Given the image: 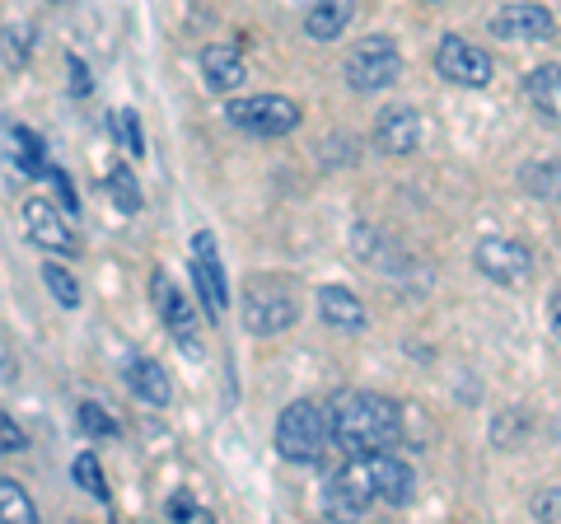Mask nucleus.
<instances>
[{
    "mask_svg": "<svg viewBox=\"0 0 561 524\" xmlns=\"http://www.w3.org/2000/svg\"><path fill=\"white\" fill-rule=\"evenodd\" d=\"M43 282H47L51 295H57L61 309H80V282L61 267V262H43Z\"/></svg>",
    "mask_w": 561,
    "mask_h": 524,
    "instance_id": "nucleus-24",
    "label": "nucleus"
},
{
    "mask_svg": "<svg viewBox=\"0 0 561 524\" xmlns=\"http://www.w3.org/2000/svg\"><path fill=\"white\" fill-rule=\"evenodd\" d=\"M300 319V305H295V295L272 282V276H257L243 291V328H249L253 338H276L286 333V328Z\"/></svg>",
    "mask_w": 561,
    "mask_h": 524,
    "instance_id": "nucleus-3",
    "label": "nucleus"
},
{
    "mask_svg": "<svg viewBox=\"0 0 561 524\" xmlns=\"http://www.w3.org/2000/svg\"><path fill=\"white\" fill-rule=\"evenodd\" d=\"M548 323H552V333H557V342H561V291L548 300Z\"/></svg>",
    "mask_w": 561,
    "mask_h": 524,
    "instance_id": "nucleus-33",
    "label": "nucleus"
},
{
    "mask_svg": "<svg viewBox=\"0 0 561 524\" xmlns=\"http://www.w3.org/2000/svg\"><path fill=\"white\" fill-rule=\"evenodd\" d=\"M47 179L57 183L61 212H66V216H76V212H80V197H76V187H70V173H66V169H57V164H47Z\"/></svg>",
    "mask_w": 561,
    "mask_h": 524,
    "instance_id": "nucleus-28",
    "label": "nucleus"
},
{
    "mask_svg": "<svg viewBox=\"0 0 561 524\" xmlns=\"http://www.w3.org/2000/svg\"><path fill=\"white\" fill-rule=\"evenodd\" d=\"M365 474H370L375 501H383V505H408L412 492H416L412 464H408V459H398V454H389V449L365 454Z\"/></svg>",
    "mask_w": 561,
    "mask_h": 524,
    "instance_id": "nucleus-11",
    "label": "nucleus"
},
{
    "mask_svg": "<svg viewBox=\"0 0 561 524\" xmlns=\"http://www.w3.org/2000/svg\"><path fill=\"white\" fill-rule=\"evenodd\" d=\"M519 183L538 202H561V164L557 160H529L519 169Z\"/></svg>",
    "mask_w": 561,
    "mask_h": 524,
    "instance_id": "nucleus-19",
    "label": "nucleus"
},
{
    "mask_svg": "<svg viewBox=\"0 0 561 524\" xmlns=\"http://www.w3.org/2000/svg\"><path fill=\"white\" fill-rule=\"evenodd\" d=\"M169 515H173V520H183V524H206V520H210L192 497H173V501H169Z\"/></svg>",
    "mask_w": 561,
    "mask_h": 524,
    "instance_id": "nucleus-31",
    "label": "nucleus"
},
{
    "mask_svg": "<svg viewBox=\"0 0 561 524\" xmlns=\"http://www.w3.org/2000/svg\"><path fill=\"white\" fill-rule=\"evenodd\" d=\"M243 52L239 47H206L202 52V80H206V90H216V94H230L243 84Z\"/></svg>",
    "mask_w": 561,
    "mask_h": 524,
    "instance_id": "nucleus-17",
    "label": "nucleus"
},
{
    "mask_svg": "<svg viewBox=\"0 0 561 524\" xmlns=\"http://www.w3.org/2000/svg\"><path fill=\"white\" fill-rule=\"evenodd\" d=\"M51 5H76V0H51Z\"/></svg>",
    "mask_w": 561,
    "mask_h": 524,
    "instance_id": "nucleus-34",
    "label": "nucleus"
},
{
    "mask_svg": "<svg viewBox=\"0 0 561 524\" xmlns=\"http://www.w3.org/2000/svg\"><path fill=\"white\" fill-rule=\"evenodd\" d=\"M529 94L542 113H561V66H538V71L529 76Z\"/></svg>",
    "mask_w": 561,
    "mask_h": 524,
    "instance_id": "nucleus-21",
    "label": "nucleus"
},
{
    "mask_svg": "<svg viewBox=\"0 0 561 524\" xmlns=\"http://www.w3.org/2000/svg\"><path fill=\"white\" fill-rule=\"evenodd\" d=\"M0 520L5 524H33L38 520V505H33V497L14 478H0Z\"/></svg>",
    "mask_w": 561,
    "mask_h": 524,
    "instance_id": "nucleus-20",
    "label": "nucleus"
},
{
    "mask_svg": "<svg viewBox=\"0 0 561 524\" xmlns=\"http://www.w3.org/2000/svg\"><path fill=\"white\" fill-rule=\"evenodd\" d=\"M24 230H28V239L38 243L43 253H57V258L80 253V239H76V230H70L66 212H57V206L43 202V197L24 202Z\"/></svg>",
    "mask_w": 561,
    "mask_h": 524,
    "instance_id": "nucleus-9",
    "label": "nucleus"
},
{
    "mask_svg": "<svg viewBox=\"0 0 561 524\" xmlns=\"http://www.w3.org/2000/svg\"><path fill=\"white\" fill-rule=\"evenodd\" d=\"M14 164H20L24 173H47V146H43V136L38 132H28V127H14Z\"/></svg>",
    "mask_w": 561,
    "mask_h": 524,
    "instance_id": "nucleus-22",
    "label": "nucleus"
},
{
    "mask_svg": "<svg viewBox=\"0 0 561 524\" xmlns=\"http://www.w3.org/2000/svg\"><path fill=\"white\" fill-rule=\"evenodd\" d=\"M80 431L84 435H99V441H113V435H117V422H113V417L108 412H103L99 403H80Z\"/></svg>",
    "mask_w": 561,
    "mask_h": 524,
    "instance_id": "nucleus-27",
    "label": "nucleus"
},
{
    "mask_svg": "<svg viewBox=\"0 0 561 524\" xmlns=\"http://www.w3.org/2000/svg\"><path fill=\"white\" fill-rule=\"evenodd\" d=\"M28 29H20V24H14V29H5V61L10 66H24L28 61Z\"/></svg>",
    "mask_w": 561,
    "mask_h": 524,
    "instance_id": "nucleus-29",
    "label": "nucleus"
},
{
    "mask_svg": "<svg viewBox=\"0 0 561 524\" xmlns=\"http://www.w3.org/2000/svg\"><path fill=\"white\" fill-rule=\"evenodd\" d=\"M28 449V435L20 431V422H10L5 412H0V454H20Z\"/></svg>",
    "mask_w": 561,
    "mask_h": 524,
    "instance_id": "nucleus-30",
    "label": "nucleus"
},
{
    "mask_svg": "<svg viewBox=\"0 0 561 524\" xmlns=\"http://www.w3.org/2000/svg\"><path fill=\"white\" fill-rule=\"evenodd\" d=\"M491 33L511 38V43H548V38H557V20H552V10H542V5H505L491 14Z\"/></svg>",
    "mask_w": 561,
    "mask_h": 524,
    "instance_id": "nucleus-13",
    "label": "nucleus"
},
{
    "mask_svg": "<svg viewBox=\"0 0 561 524\" xmlns=\"http://www.w3.org/2000/svg\"><path fill=\"white\" fill-rule=\"evenodd\" d=\"M375 146L383 155H412L421 146V117L412 103H393V109H383L379 122H375Z\"/></svg>",
    "mask_w": 561,
    "mask_h": 524,
    "instance_id": "nucleus-14",
    "label": "nucleus"
},
{
    "mask_svg": "<svg viewBox=\"0 0 561 524\" xmlns=\"http://www.w3.org/2000/svg\"><path fill=\"white\" fill-rule=\"evenodd\" d=\"M108 197H113V206L122 216H136L140 212V187H136V173L127 169V164H117V169H108Z\"/></svg>",
    "mask_w": 561,
    "mask_h": 524,
    "instance_id": "nucleus-23",
    "label": "nucleus"
},
{
    "mask_svg": "<svg viewBox=\"0 0 561 524\" xmlns=\"http://www.w3.org/2000/svg\"><path fill=\"white\" fill-rule=\"evenodd\" d=\"M66 66H70V90H76V94H90V71H84V61H80V57H66Z\"/></svg>",
    "mask_w": 561,
    "mask_h": 524,
    "instance_id": "nucleus-32",
    "label": "nucleus"
},
{
    "mask_svg": "<svg viewBox=\"0 0 561 524\" xmlns=\"http://www.w3.org/2000/svg\"><path fill=\"white\" fill-rule=\"evenodd\" d=\"M122 379H127V389L140 398V403H150V408H169L173 403V379H169V371L160 361L131 356L127 371H122Z\"/></svg>",
    "mask_w": 561,
    "mask_h": 524,
    "instance_id": "nucleus-15",
    "label": "nucleus"
},
{
    "mask_svg": "<svg viewBox=\"0 0 561 524\" xmlns=\"http://www.w3.org/2000/svg\"><path fill=\"white\" fill-rule=\"evenodd\" d=\"M398 441H402V408L393 398L351 389L332 403V445H342L346 454H375Z\"/></svg>",
    "mask_w": 561,
    "mask_h": 524,
    "instance_id": "nucleus-1",
    "label": "nucleus"
},
{
    "mask_svg": "<svg viewBox=\"0 0 561 524\" xmlns=\"http://www.w3.org/2000/svg\"><path fill=\"white\" fill-rule=\"evenodd\" d=\"M225 117H230V127L249 136H286L300 127V103L286 94H249L225 103Z\"/></svg>",
    "mask_w": 561,
    "mask_h": 524,
    "instance_id": "nucleus-4",
    "label": "nucleus"
},
{
    "mask_svg": "<svg viewBox=\"0 0 561 524\" xmlns=\"http://www.w3.org/2000/svg\"><path fill=\"white\" fill-rule=\"evenodd\" d=\"M70 478H76L84 492L90 497H99V501H108V482H103V468H99V459L94 454H80L76 464H70Z\"/></svg>",
    "mask_w": 561,
    "mask_h": 524,
    "instance_id": "nucleus-25",
    "label": "nucleus"
},
{
    "mask_svg": "<svg viewBox=\"0 0 561 524\" xmlns=\"http://www.w3.org/2000/svg\"><path fill=\"white\" fill-rule=\"evenodd\" d=\"M323 505L332 520H356L375 505V487H370V474H365V454H351V464L337 468L323 492Z\"/></svg>",
    "mask_w": 561,
    "mask_h": 524,
    "instance_id": "nucleus-7",
    "label": "nucleus"
},
{
    "mask_svg": "<svg viewBox=\"0 0 561 524\" xmlns=\"http://www.w3.org/2000/svg\"><path fill=\"white\" fill-rule=\"evenodd\" d=\"M398 71H402V57H398V47H393V38H360L356 43V52L346 57V84L356 94H375V90H383V84H393L398 80Z\"/></svg>",
    "mask_w": 561,
    "mask_h": 524,
    "instance_id": "nucleus-6",
    "label": "nucleus"
},
{
    "mask_svg": "<svg viewBox=\"0 0 561 524\" xmlns=\"http://www.w3.org/2000/svg\"><path fill=\"white\" fill-rule=\"evenodd\" d=\"M435 71L449 84H463V90H486L491 76H496V61H491L486 47L459 38V33H445L440 47H435Z\"/></svg>",
    "mask_w": 561,
    "mask_h": 524,
    "instance_id": "nucleus-5",
    "label": "nucleus"
},
{
    "mask_svg": "<svg viewBox=\"0 0 561 524\" xmlns=\"http://www.w3.org/2000/svg\"><path fill=\"white\" fill-rule=\"evenodd\" d=\"M332 445V412L313 398H295V403L276 417V454L290 464H319L323 449Z\"/></svg>",
    "mask_w": 561,
    "mask_h": 524,
    "instance_id": "nucleus-2",
    "label": "nucleus"
},
{
    "mask_svg": "<svg viewBox=\"0 0 561 524\" xmlns=\"http://www.w3.org/2000/svg\"><path fill=\"white\" fill-rule=\"evenodd\" d=\"M150 291H154V305H160V314H164V323H169L173 342H179L183 352L197 356V352H202V346H197V333H202V328H197V314H192V305L183 300V291L173 286L164 272H154V276H150Z\"/></svg>",
    "mask_w": 561,
    "mask_h": 524,
    "instance_id": "nucleus-12",
    "label": "nucleus"
},
{
    "mask_svg": "<svg viewBox=\"0 0 561 524\" xmlns=\"http://www.w3.org/2000/svg\"><path fill=\"white\" fill-rule=\"evenodd\" d=\"M351 14H356V0H313L309 5V20H305V33L313 43H337Z\"/></svg>",
    "mask_w": 561,
    "mask_h": 524,
    "instance_id": "nucleus-18",
    "label": "nucleus"
},
{
    "mask_svg": "<svg viewBox=\"0 0 561 524\" xmlns=\"http://www.w3.org/2000/svg\"><path fill=\"white\" fill-rule=\"evenodd\" d=\"M113 132H117V141L127 146L131 155H146V136H140V117L131 109H117L113 113Z\"/></svg>",
    "mask_w": 561,
    "mask_h": 524,
    "instance_id": "nucleus-26",
    "label": "nucleus"
},
{
    "mask_svg": "<svg viewBox=\"0 0 561 524\" xmlns=\"http://www.w3.org/2000/svg\"><path fill=\"white\" fill-rule=\"evenodd\" d=\"M192 276H197L206 314L220 319V314L230 309V282H225V267H220V253H216V235H206V230L192 239Z\"/></svg>",
    "mask_w": 561,
    "mask_h": 524,
    "instance_id": "nucleus-10",
    "label": "nucleus"
},
{
    "mask_svg": "<svg viewBox=\"0 0 561 524\" xmlns=\"http://www.w3.org/2000/svg\"><path fill=\"white\" fill-rule=\"evenodd\" d=\"M472 262H478V272L486 276V282L496 286H524L534 276V253L524 249L519 239H482L478 253H472Z\"/></svg>",
    "mask_w": 561,
    "mask_h": 524,
    "instance_id": "nucleus-8",
    "label": "nucleus"
},
{
    "mask_svg": "<svg viewBox=\"0 0 561 524\" xmlns=\"http://www.w3.org/2000/svg\"><path fill=\"white\" fill-rule=\"evenodd\" d=\"M319 319L332 333H360L365 328V305L346 286H323L319 291Z\"/></svg>",
    "mask_w": 561,
    "mask_h": 524,
    "instance_id": "nucleus-16",
    "label": "nucleus"
}]
</instances>
